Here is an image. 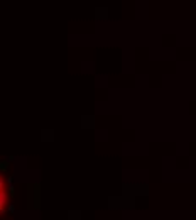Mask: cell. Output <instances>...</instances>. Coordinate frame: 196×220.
Listing matches in <instances>:
<instances>
[{
    "instance_id": "obj_1",
    "label": "cell",
    "mask_w": 196,
    "mask_h": 220,
    "mask_svg": "<svg viewBox=\"0 0 196 220\" xmlns=\"http://www.w3.org/2000/svg\"><path fill=\"white\" fill-rule=\"evenodd\" d=\"M7 203H9V190H7L5 178H3V176H2V173H0V215L5 212Z\"/></svg>"
}]
</instances>
